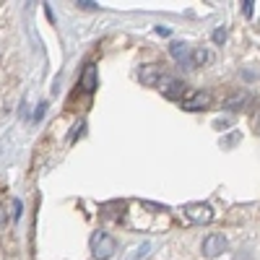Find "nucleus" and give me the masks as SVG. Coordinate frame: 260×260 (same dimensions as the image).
I'll return each mask as SVG.
<instances>
[{"instance_id":"1","label":"nucleus","mask_w":260,"mask_h":260,"mask_svg":"<svg viewBox=\"0 0 260 260\" xmlns=\"http://www.w3.org/2000/svg\"><path fill=\"white\" fill-rule=\"evenodd\" d=\"M89 245H91V255H94L96 260H110V257L117 252V242H115L107 232H94Z\"/></svg>"},{"instance_id":"2","label":"nucleus","mask_w":260,"mask_h":260,"mask_svg":"<svg viewBox=\"0 0 260 260\" xmlns=\"http://www.w3.org/2000/svg\"><path fill=\"white\" fill-rule=\"evenodd\" d=\"M156 86L161 89V94H164L167 99H175V102H177V99L182 102V99H185V94H187V86H185L180 78H169V76H161Z\"/></svg>"},{"instance_id":"3","label":"nucleus","mask_w":260,"mask_h":260,"mask_svg":"<svg viewBox=\"0 0 260 260\" xmlns=\"http://www.w3.org/2000/svg\"><path fill=\"white\" fill-rule=\"evenodd\" d=\"M185 216L192 224H211L213 221V208L206 206V203H190V206H185Z\"/></svg>"},{"instance_id":"4","label":"nucleus","mask_w":260,"mask_h":260,"mask_svg":"<svg viewBox=\"0 0 260 260\" xmlns=\"http://www.w3.org/2000/svg\"><path fill=\"white\" fill-rule=\"evenodd\" d=\"M172 57L177 60V65H182V68H192V47L185 45V42H172V47H169Z\"/></svg>"},{"instance_id":"5","label":"nucleus","mask_w":260,"mask_h":260,"mask_svg":"<svg viewBox=\"0 0 260 260\" xmlns=\"http://www.w3.org/2000/svg\"><path fill=\"white\" fill-rule=\"evenodd\" d=\"M78 86H81V91H83V94H94V91L99 89V83H96V65H94V62H89V65L83 68Z\"/></svg>"},{"instance_id":"6","label":"nucleus","mask_w":260,"mask_h":260,"mask_svg":"<svg viewBox=\"0 0 260 260\" xmlns=\"http://www.w3.org/2000/svg\"><path fill=\"white\" fill-rule=\"evenodd\" d=\"M224 247H226L224 234H208L206 242H203V255H206V257H216V255L224 252Z\"/></svg>"},{"instance_id":"7","label":"nucleus","mask_w":260,"mask_h":260,"mask_svg":"<svg viewBox=\"0 0 260 260\" xmlns=\"http://www.w3.org/2000/svg\"><path fill=\"white\" fill-rule=\"evenodd\" d=\"M161 76H164V73H161V68H159V65H154V62L141 65V71H138V78H141V83H143V86H156Z\"/></svg>"},{"instance_id":"8","label":"nucleus","mask_w":260,"mask_h":260,"mask_svg":"<svg viewBox=\"0 0 260 260\" xmlns=\"http://www.w3.org/2000/svg\"><path fill=\"white\" fill-rule=\"evenodd\" d=\"M208 104H211V94L208 91H198V94H192L190 99H182V110L195 112V110H206Z\"/></svg>"},{"instance_id":"9","label":"nucleus","mask_w":260,"mask_h":260,"mask_svg":"<svg viewBox=\"0 0 260 260\" xmlns=\"http://www.w3.org/2000/svg\"><path fill=\"white\" fill-rule=\"evenodd\" d=\"M206 60H208V52H206L203 47L192 50V60H190V62H192V68H201V65H203Z\"/></svg>"},{"instance_id":"10","label":"nucleus","mask_w":260,"mask_h":260,"mask_svg":"<svg viewBox=\"0 0 260 260\" xmlns=\"http://www.w3.org/2000/svg\"><path fill=\"white\" fill-rule=\"evenodd\" d=\"M247 102H250V96H247V94H237L234 99H229V102H226V110H234V107L247 104Z\"/></svg>"},{"instance_id":"11","label":"nucleus","mask_w":260,"mask_h":260,"mask_svg":"<svg viewBox=\"0 0 260 260\" xmlns=\"http://www.w3.org/2000/svg\"><path fill=\"white\" fill-rule=\"evenodd\" d=\"M148 250H151V245L148 242H143L136 252H133V260H146V255H148Z\"/></svg>"},{"instance_id":"12","label":"nucleus","mask_w":260,"mask_h":260,"mask_svg":"<svg viewBox=\"0 0 260 260\" xmlns=\"http://www.w3.org/2000/svg\"><path fill=\"white\" fill-rule=\"evenodd\" d=\"M76 6L83 8V11H96V8H99V3H94V0H78Z\"/></svg>"},{"instance_id":"13","label":"nucleus","mask_w":260,"mask_h":260,"mask_svg":"<svg viewBox=\"0 0 260 260\" xmlns=\"http://www.w3.org/2000/svg\"><path fill=\"white\" fill-rule=\"evenodd\" d=\"M21 208H24V206H21V201H11V219H18Z\"/></svg>"},{"instance_id":"14","label":"nucleus","mask_w":260,"mask_h":260,"mask_svg":"<svg viewBox=\"0 0 260 260\" xmlns=\"http://www.w3.org/2000/svg\"><path fill=\"white\" fill-rule=\"evenodd\" d=\"M224 39H226V31H224V29H216V31H213V42H216V45H221Z\"/></svg>"},{"instance_id":"15","label":"nucleus","mask_w":260,"mask_h":260,"mask_svg":"<svg viewBox=\"0 0 260 260\" xmlns=\"http://www.w3.org/2000/svg\"><path fill=\"white\" fill-rule=\"evenodd\" d=\"M252 6H255L252 0H247V3H242V11H245V16H247V18H250V16H252V11H255Z\"/></svg>"},{"instance_id":"16","label":"nucleus","mask_w":260,"mask_h":260,"mask_svg":"<svg viewBox=\"0 0 260 260\" xmlns=\"http://www.w3.org/2000/svg\"><path fill=\"white\" fill-rule=\"evenodd\" d=\"M8 211H6V206H0V226H6V221H8Z\"/></svg>"},{"instance_id":"17","label":"nucleus","mask_w":260,"mask_h":260,"mask_svg":"<svg viewBox=\"0 0 260 260\" xmlns=\"http://www.w3.org/2000/svg\"><path fill=\"white\" fill-rule=\"evenodd\" d=\"M42 115H45V104H39V110H37V112H34V120H39V117H42Z\"/></svg>"},{"instance_id":"18","label":"nucleus","mask_w":260,"mask_h":260,"mask_svg":"<svg viewBox=\"0 0 260 260\" xmlns=\"http://www.w3.org/2000/svg\"><path fill=\"white\" fill-rule=\"evenodd\" d=\"M156 34H161V37H169V29H167V26H156Z\"/></svg>"}]
</instances>
